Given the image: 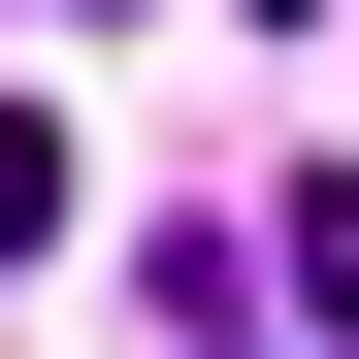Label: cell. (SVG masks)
Wrapping results in <instances>:
<instances>
[{
  "label": "cell",
  "mask_w": 359,
  "mask_h": 359,
  "mask_svg": "<svg viewBox=\"0 0 359 359\" xmlns=\"http://www.w3.org/2000/svg\"><path fill=\"white\" fill-rule=\"evenodd\" d=\"M262 294H294V327H359V196H294V229H262Z\"/></svg>",
  "instance_id": "6da1fadb"
}]
</instances>
